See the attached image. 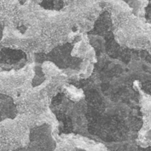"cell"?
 I'll use <instances>...</instances> for the list:
<instances>
[{
	"label": "cell",
	"instance_id": "1",
	"mask_svg": "<svg viewBox=\"0 0 151 151\" xmlns=\"http://www.w3.org/2000/svg\"><path fill=\"white\" fill-rule=\"evenodd\" d=\"M26 62V54L19 50L3 48L0 51V67L10 70V68H20Z\"/></svg>",
	"mask_w": 151,
	"mask_h": 151
},
{
	"label": "cell",
	"instance_id": "2",
	"mask_svg": "<svg viewBox=\"0 0 151 151\" xmlns=\"http://www.w3.org/2000/svg\"><path fill=\"white\" fill-rule=\"evenodd\" d=\"M16 106L14 105L13 99L8 96L0 94V120L1 117L4 115L5 118H14L15 116L9 111L16 114ZM4 119V117H3Z\"/></svg>",
	"mask_w": 151,
	"mask_h": 151
},
{
	"label": "cell",
	"instance_id": "3",
	"mask_svg": "<svg viewBox=\"0 0 151 151\" xmlns=\"http://www.w3.org/2000/svg\"><path fill=\"white\" fill-rule=\"evenodd\" d=\"M3 30H4V24L0 26V40L2 39V36H3Z\"/></svg>",
	"mask_w": 151,
	"mask_h": 151
},
{
	"label": "cell",
	"instance_id": "4",
	"mask_svg": "<svg viewBox=\"0 0 151 151\" xmlns=\"http://www.w3.org/2000/svg\"><path fill=\"white\" fill-rule=\"evenodd\" d=\"M19 2H20V4H25V2H26V0H18Z\"/></svg>",
	"mask_w": 151,
	"mask_h": 151
}]
</instances>
